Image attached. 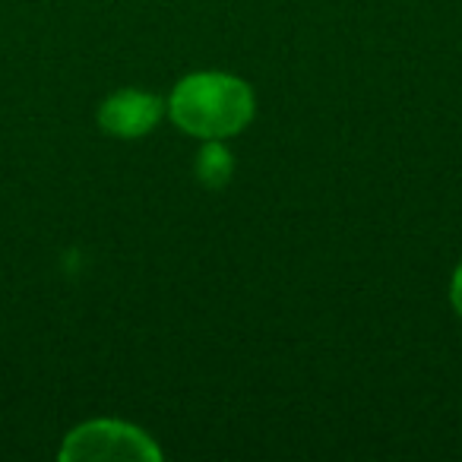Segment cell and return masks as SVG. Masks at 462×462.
<instances>
[{"label": "cell", "instance_id": "cell-4", "mask_svg": "<svg viewBox=\"0 0 462 462\" xmlns=\"http://www.w3.org/2000/svg\"><path fill=\"white\" fill-rule=\"evenodd\" d=\"M197 174H199V180H206L209 187H222L225 180H228V174H231V159H228V152H225V149L218 146L216 140H212L209 146H206L203 152H199Z\"/></svg>", "mask_w": 462, "mask_h": 462}, {"label": "cell", "instance_id": "cell-5", "mask_svg": "<svg viewBox=\"0 0 462 462\" xmlns=\"http://www.w3.org/2000/svg\"><path fill=\"white\" fill-rule=\"evenodd\" d=\"M449 295H453V308L459 310V317H462V266L456 270V276H453V291H449Z\"/></svg>", "mask_w": 462, "mask_h": 462}, {"label": "cell", "instance_id": "cell-3", "mask_svg": "<svg viewBox=\"0 0 462 462\" xmlns=\"http://www.w3.org/2000/svg\"><path fill=\"white\" fill-rule=\"evenodd\" d=\"M162 115V102L146 92L124 89L102 105V127L115 136H143Z\"/></svg>", "mask_w": 462, "mask_h": 462}, {"label": "cell", "instance_id": "cell-2", "mask_svg": "<svg viewBox=\"0 0 462 462\" xmlns=\"http://www.w3.org/2000/svg\"><path fill=\"white\" fill-rule=\"evenodd\" d=\"M159 447L143 430L121 421H89L67 437L60 459H159Z\"/></svg>", "mask_w": 462, "mask_h": 462}, {"label": "cell", "instance_id": "cell-1", "mask_svg": "<svg viewBox=\"0 0 462 462\" xmlns=\"http://www.w3.org/2000/svg\"><path fill=\"white\" fill-rule=\"evenodd\" d=\"M174 124L199 140H225L245 130L254 117L247 83L225 73H193L178 83L168 102Z\"/></svg>", "mask_w": 462, "mask_h": 462}]
</instances>
